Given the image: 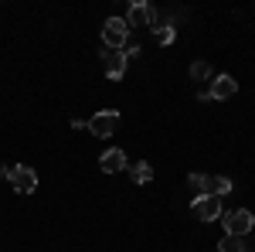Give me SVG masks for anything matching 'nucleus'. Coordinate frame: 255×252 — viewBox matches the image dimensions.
Returning <instances> with one entry per match:
<instances>
[{
  "label": "nucleus",
  "mask_w": 255,
  "mask_h": 252,
  "mask_svg": "<svg viewBox=\"0 0 255 252\" xmlns=\"http://www.w3.org/2000/svg\"><path fill=\"white\" fill-rule=\"evenodd\" d=\"M126 24H129V31H133V27H157L160 14H157V7H153V3L136 0V3L126 10Z\"/></svg>",
  "instance_id": "obj_3"
},
{
  "label": "nucleus",
  "mask_w": 255,
  "mask_h": 252,
  "mask_svg": "<svg viewBox=\"0 0 255 252\" xmlns=\"http://www.w3.org/2000/svg\"><path fill=\"white\" fill-rule=\"evenodd\" d=\"M232 177L228 174H215V177H208V194H215V198H225V194H232Z\"/></svg>",
  "instance_id": "obj_10"
},
{
  "label": "nucleus",
  "mask_w": 255,
  "mask_h": 252,
  "mask_svg": "<svg viewBox=\"0 0 255 252\" xmlns=\"http://www.w3.org/2000/svg\"><path fill=\"white\" fill-rule=\"evenodd\" d=\"M221 225H225V235H235V239H245L255 225V215L249 208H235V212L221 215Z\"/></svg>",
  "instance_id": "obj_2"
},
{
  "label": "nucleus",
  "mask_w": 255,
  "mask_h": 252,
  "mask_svg": "<svg viewBox=\"0 0 255 252\" xmlns=\"http://www.w3.org/2000/svg\"><path fill=\"white\" fill-rule=\"evenodd\" d=\"M123 55H126V61L136 58V55H139V44H126V48H123Z\"/></svg>",
  "instance_id": "obj_16"
},
{
  "label": "nucleus",
  "mask_w": 255,
  "mask_h": 252,
  "mask_svg": "<svg viewBox=\"0 0 255 252\" xmlns=\"http://www.w3.org/2000/svg\"><path fill=\"white\" fill-rule=\"evenodd\" d=\"M7 181H10V188H14L17 194L38 191V174H34L27 164H14V167H7Z\"/></svg>",
  "instance_id": "obj_4"
},
{
  "label": "nucleus",
  "mask_w": 255,
  "mask_h": 252,
  "mask_svg": "<svg viewBox=\"0 0 255 252\" xmlns=\"http://www.w3.org/2000/svg\"><path fill=\"white\" fill-rule=\"evenodd\" d=\"M211 78H215V68L208 61H194L191 65V82H211Z\"/></svg>",
  "instance_id": "obj_12"
},
{
  "label": "nucleus",
  "mask_w": 255,
  "mask_h": 252,
  "mask_svg": "<svg viewBox=\"0 0 255 252\" xmlns=\"http://www.w3.org/2000/svg\"><path fill=\"white\" fill-rule=\"evenodd\" d=\"M99 55H102V72H106L109 78H123V75H126V65H129V61H126L123 51H109V48H102Z\"/></svg>",
  "instance_id": "obj_7"
},
{
  "label": "nucleus",
  "mask_w": 255,
  "mask_h": 252,
  "mask_svg": "<svg viewBox=\"0 0 255 252\" xmlns=\"http://www.w3.org/2000/svg\"><path fill=\"white\" fill-rule=\"evenodd\" d=\"M102 44L109 51H123L129 44V24H126V17H109L102 24Z\"/></svg>",
  "instance_id": "obj_1"
},
{
  "label": "nucleus",
  "mask_w": 255,
  "mask_h": 252,
  "mask_svg": "<svg viewBox=\"0 0 255 252\" xmlns=\"http://www.w3.org/2000/svg\"><path fill=\"white\" fill-rule=\"evenodd\" d=\"M126 171H129V177H133V184H150V181H153V167H150L146 160H136V164H129Z\"/></svg>",
  "instance_id": "obj_11"
},
{
  "label": "nucleus",
  "mask_w": 255,
  "mask_h": 252,
  "mask_svg": "<svg viewBox=\"0 0 255 252\" xmlns=\"http://www.w3.org/2000/svg\"><path fill=\"white\" fill-rule=\"evenodd\" d=\"M191 215L201 218V222H218L225 215V205H221V198H215V194H201V198L191 201Z\"/></svg>",
  "instance_id": "obj_5"
},
{
  "label": "nucleus",
  "mask_w": 255,
  "mask_h": 252,
  "mask_svg": "<svg viewBox=\"0 0 255 252\" xmlns=\"http://www.w3.org/2000/svg\"><path fill=\"white\" fill-rule=\"evenodd\" d=\"M119 126V109H99L92 119H85V130L92 136H113Z\"/></svg>",
  "instance_id": "obj_6"
},
{
  "label": "nucleus",
  "mask_w": 255,
  "mask_h": 252,
  "mask_svg": "<svg viewBox=\"0 0 255 252\" xmlns=\"http://www.w3.org/2000/svg\"><path fill=\"white\" fill-rule=\"evenodd\" d=\"M187 184H191V191H197V198L208 194V174H187Z\"/></svg>",
  "instance_id": "obj_15"
},
{
  "label": "nucleus",
  "mask_w": 255,
  "mask_h": 252,
  "mask_svg": "<svg viewBox=\"0 0 255 252\" xmlns=\"http://www.w3.org/2000/svg\"><path fill=\"white\" fill-rule=\"evenodd\" d=\"M3 174H7V167H0V177H3Z\"/></svg>",
  "instance_id": "obj_17"
},
{
  "label": "nucleus",
  "mask_w": 255,
  "mask_h": 252,
  "mask_svg": "<svg viewBox=\"0 0 255 252\" xmlns=\"http://www.w3.org/2000/svg\"><path fill=\"white\" fill-rule=\"evenodd\" d=\"M218 252H249V246H245V239H235V235H225V239L218 242Z\"/></svg>",
  "instance_id": "obj_13"
},
{
  "label": "nucleus",
  "mask_w": 255,
  "mask_h": 252,
  "mask_svg": "<svg viewBox=\"0 0 255 252\" xmlns=\"http://www.w3.org/2000/svg\"><path fill=\"white\" fill-rule=\"evenodd\" d=\"M150 31L157 34L160 44H174V41H177V27H174V24H157V27H150Z\"/></svg>",
  "instance_id": "obj_14"
},
{
  "label": "nucleus",
  "mask_w": 255,
  "mask_h": 252,
  "mask_svg": "<svg viewBox=\"0 0 255 252\" xmlns=\"http://www.w3.org/2000/svg\"><path fill=\"white\" fill-rule=\"evenodd\" d=\"M235 92H238V82L232 75H215L211 85H208V96L211 99H232Z\"/></svg>",
  "instance_id": "obj_9"
},
{
  "label": "nucleus",
  "mask_w": 255,
  "mask_h": 252,
  "mask_svg": "<svg viewBox=\"0 0 255 252\" xmlns=\"http://www.w3.org/2000/svg\"><path fill=\"white\" fill-rule=\"evenodd\" d=\"M99 167H102L106 174H119V171H126V167H129V160H126V150H119V147H109L106 154L99 157Z\"/></svg>",
  "instance_id": "obj_8"
}]
</instances>
